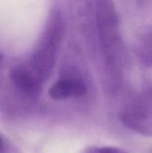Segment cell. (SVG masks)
<instances>
[{"instance_id": "1", "label": "cell", "mask_w": 152, "mask_h": 153, "mask_svg": "<svg viewBox=\"0 0 152 153\" xmlns=\"http://www.w3.org/2000/svg\"><path fill=\"white\" fill-rule=\"evenodd\" d=\"M96 22L106 63L113 74H118L126 65L127 55L120 31L117 12L112 1L96 2Z\"/></svg>"}, {"instance_id": "2", "label": "cell", "mask_w": 152, "mask_h": 153, "mask_svg": "<svg viewBox=\"0 0 152 153\" xmlns=\"http://www.w3.org/2000/svg\"><path fill=\"white\" fill-rule=\"evenodd\" d=\"M65 32V21L60 9L54 8L47 18L30 57V69L44 82L49 78Z\"/></svg>"}, {"instance_id": "3", "label": "cell", "mask_w": 152, "mask_h": 153, "mask_svg": "<svg viewBox=\"0 0 152 153\" xmlns=\"http://www.w3.org/2000/svg\"><path fill=\"white\" fill-rule=\"evenodd\" d=\"M120 120L131 131L152 137V88L139 94L124 107Z\"/></svg>"}, {"instance_id": "4", "label": "cell", "mask_w": 152, "mask_h": 153, "mask_svg": "<svg viewBox=\"0 0 152 153\" xmlns=\"http://www.w3.org/2000/svg\"><path fill=\"white\" fill-rule=\"evenodd\" d=\"M85 81L80 76L67 75L55 82L48 90V95L55 100L79 99L87 93Z\"/></svg>"}, {"instance_id": "5", "label": "cell", "mask_w": 152, "mask_h": 153, "mask_svg": "<svg viewBox=\"0 0 152 153\" xmlns=\"http://www.w3.org/2000/svg\"><path fill=\"white\" fill-rule=\"evenodd\" d=\"M9 77L15 87L28 96L38 97L42 91L43 82L31 69L22 66L13 68Z\"/></svg>"}, {"instance_id": "6", "label": "cell", "mask_w": 152, "mask_h": 153, "mask_svg": "<svg viewBox=\"0 0 152 153\" xmlns=\"http://www.w3.org/2000/svg\"><path fill=\"white\" fill-rule=\"evenodd\" d=\"M137 53L143 65L152 67V30L141 38L137 48Z\"/></svg>"}, {"instance_id": "7", "label": "cell", "mask_w": 152, "mask_h": 153, "mask_svg": "<svg viewBox=\"0 0 152 153\" xmlns=\"http://www.w3.org/2000/svg\"><path fill=\"white\" fill-rule=\"evenodd\" d=\"M80 153H127L122 148L115 146H89Z\"/></svg>"}, {"instance_id": "8", "label": "cell", "mask_w": 152, "mask_h": 153, "mask_svg": "<svg viewBox=\"0 0 152 153\" xmlns=\"http://www.w3.org/2000/svg\"><path fill=\"white\" fill-rule=\"evenodd\" d=\"M7 145L4 138L0 135V153H7Z\"/></svg>"}, {"instance_id": "9", "label": "cell", "mask_w": 152, "mask_h": 153, "mask_svg": "<svg viewBox=\"0 0 152 153\" xmlns=\"http://www.w3.org/2000/svg\"><path fill=\"white\" fill-rule=\"evenodd\" d=\"M1 63H2V56L0 55V65H1Z\"/></svg>"}, {"instance_id": "10", "label": "cell", "mask_w": 152, "mask_h": 153, "mask_svg": "<svg viewBox=\"0 0 152 153\" xmlns=\"http://www.w3.org/2000/svg\"><path fill=\"white\" fill-rule=\"evenodd\" d=\"M151 153H152V150H151Z\"/></svg>"}]
</instances>
